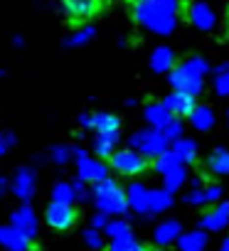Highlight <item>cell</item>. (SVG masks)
<instances>
[{"instance_id":"cell-1","label":"cell","mask_w":229,"mask_h":251,"mask_svg":"<svg viewBox=\"0 0 229 251\" xmlns=\"http://www.w3.org/2000/svg\"><path fill=\"white\" fill-rule=\"evenodd\" d=\"M185 8L180 0H146L141 5H133V18L141 27L168 37L178 27V13Z\"/></svg>"},{"instance_id":"cell-2","label":"cell","mask_w":229,"mask_h":251,"mask_svg":"<svg viewBox=\"0 0 229 251\" xmlns=\"http://www.w3.org/2000/svg\"><path fill=\"white\" fill-rule=\"evenodd\" d=\"M94 200H96V204L103 214H124L131 207L128 195L121 190V185L108 180V177L94 185Z\"/></svg>"},{"instance_id":"cell-3","label":"cell","mask_w":229,"mask_h":251,"mask_svg":"<svg viewBox=\"0 0 229 251\" xmlns=\"http://www.w3.org/2000/svg\"><path fill=\"white\" fill-rule=\"evenodd\" d=\"M170 141L165 138V133L160 131V128H143V131H136L133 136H131V148H136L138 153H143L148 160L153 158H158V155H163V153H168L170 148Z\"/></svg>"},{"instance_id":"cell-4","label":"cell","mask_w":229,"mask_h":251,"mask_svg":"<svg viewBox=\"0 0 229 251\" xmlns=\"http://www.w3.org/2000/svg\"><path fill=\"white\" fill-rule=\"evenodd\" d=\"M111 168L116 170V173H121V175H126V177H133V175H141V173H146V168L151 165L148 163V158L143 155V153H138L136 148H124V151H116L111 155Z\"/></svg>"},{"instance_id":"cell-5","label":"cell","mask_w":229,"mask_h":251,"mask_svg":"<svg viewBox=\"0 0 229 251\" xmlns=\"http://www.w3.org/2000/svg\"><path fill=\"white\" fill-rule=\"evenodd\" d=\"M168 81H170V86L175 91H185V94H192V96H197L202 91V86H204V76H200L197 72H192L185 62H180L168 74Z\"/></svg>"},{"instance_id":"cell-6","label":"cell","mask_w":229,"mask_h":251,"mask_svg":"<svg viewBox=\"0 0 229 251\" xmlns=\"http://www.w3.org/2000/svg\"><path fill=\"white\" fill-rule=\"evenodd\" d=\"M76 217H79V212H76V207L69 204V202H57V200H52V202L47 204V209H45L47 224H50L52 229H57V231L72 229V226L76 224Z\"/></svg>"},{"instance_id":"cell-7","label":"cell","mask_w":229,"mask_h":251,"mask_svg":"<svg viewBox=\"0 0 229 251\" xmlns=\"http://www.w3.org/2000/svg\"><path fill=\"white\" fill-rule=\"evenodd\" d=\"M74 160H76L79 177H81L84 182H94V185H96V182H101V180L108 177V168H106V163H101V158H99V160L89 158L84 148H74Z\"/></svg>"},{"instance_id":"cell-8","label":"cell","mask_w":229,"mask_h":251,"mask_svg":"<svg viewBox=\"0 0 229 251\" xmlns=\"http://www.w3.org/2000/svg\"><path fill=\"white\" fill-rule=\"evenodd\" d=\"M81 128L86 131H96V133H108V131H119L121 121L116 113H106V111H94V113H84L79 118Z\"/></svg>"},{"instance_id":"cell-9","label":"cell","mask_w":229,"mask_h":251,"mask_svg":"<svg viewBox=\"0 0 229 251\" xmlns=\"http://www.w3.org/2000/svg\"><path fill=\"white\" fill-rule=\"evenodd\" d=\"M187 20H190V25L195 30L209 32L217 25V13L212 10V5L200 3V0H197V3H187Z\"/></svg>"},{"instance_id":"cell-10","label":"cell","mask_w":229,"mask_h":251,"mask_svg":"<svg viewBox=\"0 0 229 251\" xmlns=\"http://www.w3.org/2000/svg\"><path fill=\"white\" fill-rule=\"evenodd\" d=\"M62 8L72 23H86L101 8V0H62Z\"/></svg>"},{"instance_id":"cell-11","label":"cell","mask_w":229,"mask_h":251,"mask_svg":"<svg viewBox=\"0 0 229 251\" xmlns=\"http://www.w3.org/2000/svg\"><path fill=\"white\" fill-rule=\"evenodd\" d=\"M227 224H229V202H217L200 217V226L204 231H219Z\"/></svg>"},{"instance_id":"cell-12","label":"cell","mask_w":229,"mask_h":251,"mask_svg":"<svg viewBox=\"0 0 229 251\" xmlns=\"http://www.w3.org/2000/svg\"><path fill=\"white\" fill-rule=\"evenodd\" d=\"M10 224H13L18 231H23L25 236H30V239H35V236H37V229H40L37 214H35V209H32L30 204H20V207L13 212Z\"/></svg>"},{"instance_id":"cell-13","label":"cell","mask_w":229,"mask_h":251,"mask_svg":"<svg viewBox=\"0 0 229 251\" xmlns=\"http://www.w3.org/2000/svg\"><path fill=\"white\" fill-rule=\"evenodd\" d=\"M0 246H5L8 251H35V241L23 231H18L13 224L0 226Z\"/></svg>"},{"instance_id":"cell-14","label":"cell","mask_w":229,"mask_h":251,"mask_svg":"<svg viewBox=\"0 0 229 251\" xmlns=\"http://www.w3.org/2000/svg\"><path fill=\"white\" fill-rule=\"evenodd\" d=\"M10 187H13V192H15V197H18V200L30 202V200H32V195H35V187H37L35 173H32L30 168H20V170L15 173V177H13Z\"/></svg>"},{"instance_id":"cell-15","label":"cell","mask_w":229,"mask_h":251,"mask_svg":"<svg viewBox=\"0 0 229 251\" xmlns=\"http://www.w3.org/2000/svg\"><path fill=\"white\" fill-rule=\"evenodd\" d=\"M165 106L170 108L173 116L185 118V116H190V113L195 111L197 103H195V96H192V94H185V91H175V89H173V94L165 96Z\"/></svg>"},{"instance_id":"cell-16","label":"cell","mask_w":229,"mask_h":251,"mask_svg":"<svg viewBox=\"0 0 229 251\" xmlns=\"http://www.w3.org/2000/svg\"><path fill=\"white\" fill-rule=\"evenodd\" d=\"M143 118H146L148 126H153V128H160V131H163L175 116L170 113V108L165 106V101H153V103H148V106L143 108Z\"/></svg>"},{"instance_id":"cell-17","label":"cell","mask_w":229,"mask_h":251,"mask_svg":"<svg viewBox=\"0 0 229 251\" xmlns=\"http://www.w3.org/2000/svg\"><path fill=\"white\" fill-rule=\"evenodd\" d=\"M175 67H178V64H175V52H173L170 47L160 45V47L153 50V54H151V69H153L155 74H170Z\"/></svg>"},{"instance_id":"cell-18","label":"cell","mask_w":229,"mask_h":251,"mask_svg":"<svg viewBox=\"0 0 229 251\" xmlns=\"http://www.w3.org/2000/svg\"><path fill=\"white\" fill-rule=\"evenodd\" d=\"M151 192L153 190H148L146 185H141V182H133L131 187H128V204H131V209H136L138 214H151Z\"/></svg>"},{"instance_id":"cell-19","label":"cell","mask_w":229,"mask_h":251,"mask_svg":"<svg viewBox=\"0 0 229 251\" xmlns=\"http://www.w3.org/2000/svg\"><path fill=\"white\" fill-rule=\"evenodd\" d=\"M178 239H180V222L178 219H165L155 226V234H153L155 246H170Z\"/></svg>"},{"instance_id":"cell-20","label":"cell","mask_w":229,"mask_h":251,"mask_svg":"<svg viewBox=\"0 0 229 251\" xmlns=\"http://www.w3.org/2000/svg\"><path fill=\"white\" fill-rule=\"evenodd\" d=\"M116 143H119V131L96 133V138H94V153L101 160H111V155L116 153Z\"/></svg>"},{"instance_id":"cell-21","label":"cell","mask_w":229,"mask_h":251,"mask_svg":"<svg viewBox=\"0 0 229 251\" xmlns=\"http://www.w3.org/2000/svg\"><path fill=\"white\" fill-rule=\"evenodd\" d=\"M190 118V123L195 126L197 131H212L214 128V123H217V116H214V111L209 108V106H195V111L187 116Z\"/></svg>"},{"instance_id":"cell-22","label":"cell","mask_w":229,"mask_h":251,"mask_svg":"<svg viewBox=\"0 0 229 251\" xmlns=\"http://www.w3.org/2000/svg\"><path fill=\"white\" fill-rule=\"evenodd\" d=\"M178 246H180V251H207V234L202 229L185 231V234H180Z\"/></svg>"},{"instance_id":"cell-23","label":"cell","mask_w":229,"mask_h":251,"mask_svg":"<svg viewBox=\"0 0 229 251\" xmlns=\"http://www.w3.org/2000/svg\"><path fill=\"white\" fill-rule=\"evenodd\" d=\"M207 170L212 175H229V151L227 148H217L207 158Z\"/></svg>"},{"instance_id":"cell-24","label":"cell","mask_w":229,"mask_h":251,"mask_svg":"<svg viewBox=\"0 0 229 251\" xmlns=\"http://www.w3.org/2000/svg\"><path fill=\"white\" fill-rule=\"evenodd\" d=\"M173 153H175L185 165H190V163L197 160V143L190 141V138H180V141L173 143Z\"/></svg>"},{"instance_id":"cell-25","label":"cell","mask_w":229,"mask_h":251,"mask_svg":"<svg viewBox=\"0 0 229 251\" xmlns=\"http://www.w3.org/2000/svg\"><path fill=\"white\" fill-rule=\"evenodd\" d=\"M94 35H96V30H94L91 25H81V27H76L72 35H67L64 47H84V45H89V42L94 40Z\"/></svg>"},{"instance_id":"cell-26","label":"cell","mask_w":229,"mask_h":251,"mask_svg":"<svg viewBox=\"0 0 229 251\" xmlns=\"http://www.w3.org/2000/svg\"><path fill=\"white\" fill-rule=\"evenodd\" d=\"M182 165V160L173 153V148L168 151V153H163V155H158L155 160H153V168L160 173V175H168V173H173L175 168H180Z\"/></svg>"},{"instance_id":"cell-27","label":"cell","mask_w":229,"mask_h":251,"mask_svg":"<svg viewBox=\"0 0 229 251\" xmlns=\"http://www.w3.org/2000/svg\"><path fill=\"white\" fill-rule=\"evenodd\" d=\"M170 204H173V192H168L165 187L151 192V214H160V212H165Z\"/></svg>"},{"instance_id":"cell-28","label":"cell","mask_w":229,"mask_h":251,"mask_svg":"<svg viewBox=\"0 0 229 251\" xmlns=\"http://www.w3.org/2000/svg\"><path fill=\"white\" fill-rule=\"evenodd\" d=\"M106 251H151V249L143 246V244H138V241L128 234V236H121V239H111V244H108Z\"/></svg>"},{"instance_id":"cell-29","label":"cell","mask_w":229,"mask_h":251,"mask_svg":"<svg viewBox=\"0 0 229 251\" xmlns=\"http://www.w3.org/2000/svg\"><path fill=\"white\" fill-rule=\"evenodd\" d=\"M52 200L57 202H74L76 200V190H74V182H57L52 187Z\"/></svg>"},{"instance_id":"cell-30","label":"cell","mask_w":229,"mask_h":251,"mask_svg":"<svg viewBox=\"0 0 229 251\" xmlns=\"http://www.w3.org/2000/svg\"><path fill=\"white\" fill-rule=\"evenodd\" d=\"M185 180H187V173H185V168L180 165V168H175L173 173L165 175V190H168V192H175V190H180V187L185 185Z\"/></svg>"},{"instance_id":"cell-31","label":"cell","mask_w":229,"mask_h":251,"mask_svg":"<svg viewBox=\"0 0 229 251\" xmlns=\"http://www.w3.org/2000/svg\"><path fill=\"white\" fill-rule=\"evenodd\" d=\"M103 231H106L108 239H121V236H128L131 234V226H128V222L119 219V222H108Z\"/></svg>"},{"instance_id":"cell-32","label":"cell","mask_w":229,"mask_h":251,"mask_svg":"<svg viewBox=\"0 0 229 251\" xmlns=\"http://www.w3.org/2000/svg\"><path fill=\"white\" fill-rule=\"evenodd\" d=\"M50 158H52L57 165H64V163H69V158H74V148L57 143V146H52V148H50Z\"/></svg>"},{"instance_id":"cell-33","label":"cell","mask_w":229,"mask_h":251,"mask_svg":"<svg viewBox=\"0 0 229 251\" xmlns=\"http://www.w3.org/2000/svg\"><path fill=\"white\" fill-rule=\"evenodd\" d=\"M182 131H185V126H182V121L175 116L168 126H165V128H163V133H165V138L170 141V143H175V141H180L182 138Z\"/></svg>"},{"instance_id":"cell-34","label":"cell","mask_w":229,"mask_h":251,"mask_svg":"<svg viewBox=\"0 0 229 251\" xmlns=\"http://www.w3.org/2000/svg\"><path fill=\"white\" fill-rule=\"evenodd\" d=\"M185 64H187L192 72H197L200 76H204V74L209 72V64H207V59H204V57H197V54H195V57H187V59H185Z\"/></svg>"},{"instance_id":"cell-35","label":"cell","mask_w":229,"mask_h":251,"mask_svg":"<svg viewBox=\"0 0 229 251\" xmlns=\"http://www.w3.org/2000/svg\"><path fill=\"white\" fill-rule=\"evenodd\" d=\"M84 241H86V246H89V249H96V251L103 246V241H101V234H99V229H94V226L84 231Z\"/></svg>"},{"instance_id":"cell-36","label":"cell","mask_w":229,"mask_h":251,"mask_svg":"<svg viewBox=\"0 0 229 251\" xmlns=\"http://www.w3.org/2000/svg\"><path fill=\"white\" fill-rule=\"evenodd\" d=\"M214 91H217L219 96H229V72L214 76Z\"/></svg>"},{"instance_id":"cell-37","label":"cell","mask_w":229,"mask_h":251,"mask_svg":"<svg viewBox=\"0 0 229 251\" xmlns=\"http://www.w3.org/2000/svg\"><path fill=\"white\" fill-rule=\"evenodd\" d=\"M187 202L192 207H200V204H207V197H204V187H195L190 195H187Z\"/></svg>"},{"instance_id":"cell-38","label":"cell","mask_w":229,"mask_h":251,"mask_svg":"<svg viewBox=\"0 0 229 251\" xmlns=\"http://www.w3.org/2000/svg\"><path fill=\"white\" fill-rule=\"evenodd\" d=\"M13 146H15V136H13V133H8V131L0 133V158H3Z\"/></svg>"},{"instance_id":"cell-39","label":"cell","mask_w":229,"mask_h":251,"mask_svg":"<svg viewBox=\"0 0 229 251\" xmlns=\"http://www.w3.org/2000/svg\"><path fill=\"white\" fill-rule=\"evenodd\" d=\"M204 197H207V204L219 202V197H222V187H219V185H209V187H204Z\"/></svg>"},{"instance_id":"cell-40","label":"cell","mask_w":229,"mask_h":251,"mask_svg":"<svg viewBox=\"0 0 229 251\" xmlns=\"http://www.w3.org/2000/svg\"><path fill=\"white\" fill-rule=\"evenodd\" d=\"M106 224H108V222H106V214H103V212L91 219V226H94V229H106Z\"/></svg>"},{"instance_id":"cell-41","label":"cell","mask_w":229,"mask_h":251,"mask_svg":"<svg viewBox=\"0 0 229 251\" xmlns=\"http://www.w3.org/2000/svg\"><path fill=\"white\" fill-rule=\"evenodd\" d=\"M5 192H8V180H5V177H0V197H3Z\"/></svg>"},{"instance_id":"cell-42","label":"cell","mask_w":229,"mask_h":251,"mask_svg":"<svg viewBox=\"0 0 229 251\" xmlns=\"http://www.w3.org/2000/svg\"><path fill=\"white\" fill-rule=\"evenodd\" d=\"M214 72H217V74H227V72H229V62H224V64H219V67H217Z\"/></svg>"},{"instance_id":"cell-43","label":"cell","mask_w":229,"mask_h":251,"mask_svg":"<svg viewBox=\"0 0 229 251\" xmlns=\"http://www.w3.org/2000/svg\"><path fill=\"white\" fill-rule=\"evenodd\" d=\"M13 45H15V47H23V37L15 35V37H13Z\"/></svg>"},{"instance_id":"cell-44","label":"cell","mask_w":229,"mask_h":251,"mask_svg":"<svg viewBox=\"0 0 229 251\" xmlns=\"http://www.w3.org/2000/svg\"><path fill=\"white\" fill-rule=\"evenodd\" d=\"M219 251H229V239H224V241H222V246H219Z\"/></svg>"},{"instance_id":"cell-45","label":"cell","mask_w":229,"mask_h":251,"mask_svg":"<svg viewBox=\"0 0 229 251\" xmlns=\"http://www.w3.org/2000/svg\"><path fill=\"white\" fill-rule=\"evenodd\" d=\"M126 3H131V5H141V3H146V0H126Z\"/></svg>"},{"instance_id":"cell-46","label":"cell","mask_w":229,"mask_h":251,"mask_svg":"<svg viewBox=\"0 0 229 251\" xmlns=\"http://www.w3.org/2000/svg\"><path fill=\"white\" fill-rule=\"evenodd\" d=\"M227 123H229V111H227Z\"/></svg>"}]
</instances>
